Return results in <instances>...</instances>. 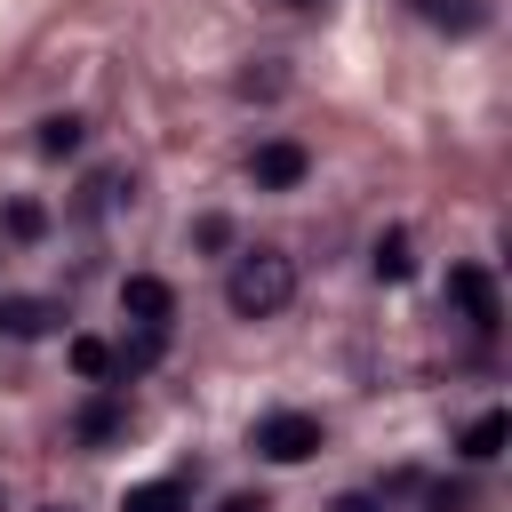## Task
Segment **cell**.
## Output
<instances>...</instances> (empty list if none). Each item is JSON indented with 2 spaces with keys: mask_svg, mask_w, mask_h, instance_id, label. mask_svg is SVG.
<instances>
[{
  "mask_svg": "<svg viewBox=\"0 0 512 512\" xmlns=\"http://www.w3.org/2000/svg\"><path fill=\"white\" fill-rule=\"evenodd\" d=\"M288 296H296V264H288L280 248H248V256H232V272H224V304H232L240 320H272Z\"/></svg>",
  "mask_w": 512,
  "mask_h": 512,
  "instance_id": "cell-1",
  "label": "cell"
},
{
  "mask_svg": "<svg viewBox=\"0 0 512 512\" xmlns=\"http://www.w3.org/2000/svg\"><path fill=\"white\" fill-rule=\"evenodd\" d=\"M248 448H256L264 464H304V456H320V416H304V408H272V416H256Z\"/></svg>",
  "mask_w": 512,
  "mask_h": 512,
  "instance_id": "cell-2",
  "label": "cell"
},
{
  "mask_svg": "<svg viewBox=\"0 0 512 512\" xmlns=\"http://www.w3.org/2000/svg\"><path fill=\"white\" fill-rule=\"evenodd\" d=\"M448 304H456L472 328H496V320H504V296H496V280H488L480 264H448Z\"/></svg>",
  "mask_w": 512,
  "mask_h": 512,
  "instance_id": "cell-3",
  "label": "cell"
},
{
  "mask_svg": "<svg viewBox=\"0 0 512 512\" xmlns=\"http://www.w3.org/2000/svg\"><path fill=\"white\" fill-rule=\"evenodd\" d=\"M120 312H128L136 328H168V312H176V288H168L160 272H128V280H120Z\"/></svg>",
  "mask_w": 512,
  "mask_h": 512,
  "instance_id": "cell-4",
  "label": "cell"
},
{
  "mask_svg": "<svg viewBox=\"0 0 512 512\" xmlns=\"http://www.w3.org/2000/svg\"><path fill=\"white\" fill-rule=\"evenodd\" d=\"M304 144H288V136H272V144H256V160H248V176L264 184V192H296L304 184Z\"/></svg>",
  "mask_w": 512,
  "mask_h": 512,
  "instance_id": "cell-5",
  "label": "cell"
},
{
  "mask_svg": "<svg viewBox=\"0 0 512 512\" xmlns=\"http://www.w3.org/2000/svg\"><path fill=\"white\" fill-rule=\"evenodd\" d=\"M56 320H64V304H56V296H0V336H16V344L48 336Z\"/></svg>",
  "mask_w": 512,
  "mask_h": 512,
  "instance_id": "cell-6",
  "label": "cell"
},
{
  "mask_svg": "<svg viewBox=\"0 0 512 512\" xmlns=\"http://www.w3.org/2000/svg\"><path fill=\"white\" fill-rule=\"evenodd\" d=\"M416 16L440 24V32H480L496 16V0H416Z\"/></svg>",
  "mask_w": 512,
  "mask_h": 512,
  "instance_id": "cell-7",
  "label": "cell"
},
{
  "mask_svg": "<svg viewBox=\"0 0 512 512\" xmlns=\"http://www.w3.org/2000/svg\"><path fill=\"white\" fill-rule=\"evenodd\" d=\"M72 432H80V448H104V440L128 432V408H120V400H88V408L72 416Z\"/></svg>",
  "mask_w": 512,
  "mask_h": 512,
  "instance_id": "cell-8",
  "label": "cell"
},
{
  "mask_svg": "<svg viewBox=\"0 0 512 512\" xmlns=\"http://www.w3.org/2000/svg\"><path fill=\"white\" fill-rule=\"evenodd\" d=\"M504 440H512V416H504V408H488V416H472V424H464V456H472V464L504 456Z\"/></svg>",
  "mask_w": 512,
  "mask_h": 512,
  "instance_id": "cell-9",
  "label": "cell"
},
{
  "mask_svg": "<svg viewBox=\"0 0 512 512\" xmlns=\"http://www.w3.org/2000/svg\"><path fill=\"white\" fill-rule=\"evenodd\" d=\"M192 504V488L184 480H144V488H128L120 496V512H184Z\"/></svg>",
  "mask_w": 512,
  "mask_h": 512,
  "instance_id": "cell-10",
  "label": "cell"
},
{
  "mask_svg": "<svg viewBox=\"0 0 512 512\" xmlns=\"http://www.w3.org/2000/svg\"><path fill=\"white\" fill-rule=\"evenodd\" d=\"M368 264H376V280H408V272H416V256H408V232H400V224H392V232H376Z\"/></svg>",
  "mask_w": 512,
  "mask_h": 512,
  "instance_id": "cell-11",
  "label": "cell"
},
{
  "mask_svg": "<svg viewBox=\"0 0 512 512\" xmlns=\"http://www.w3.org/2000/svg\"><path fill=\"white\" fill-rule=\"evenodd\" d=\"M64 360H72V376H88V384H104V376H112V344H104V336H72V344H64Z\"/></svg>",
  "mask_w": 512,
  "mask_h": 512,
  "instance_id": "cell-12",
  "label": "cell"
},
{
  "mask_svg": "<svg viewBox=\"0 0 512 512\" xmlns=\"http://www.w3.org/2000/svg\"><path fill=\"white\" fill-rule=\"evenodd\" d=\"M40 152H48V160L80 152V120H72V112H48V120H40Z\"/></svg>",
  "mask_w": 512,
  "mask_h": 512,
  "instance_id": "cell-13",
  "label": "cell"
},
{
  "mask_svg": "<svg viewBox=\"0 0 512 512\" xmlns=\"http://www.w3.org/2000/svg\"><path fill=\"white\" fill-rule=\"evenodd\" d=\"M0 232H8V240H40V232H48V208H40V200H8Z\"/></svg>",
  "mask_w": 512,
  "mask_h": 512,
  "instance_id": "cell-14",
  "label": "cell"
},
{
  "mask_svg": "<svg viewBox=\"0 0 512 512\" xmlns=\"http://www.w3.org/2000/svg\"><path fill=\"white\" fill-rule=\"evenodd\" d=\"M112 200H120V176H88V192H80V208H88V216H104Z\"/></svg>",
  "mask_w": 512,
  "mask_h": 512,
  "instance_id": "cell-15",
  "label": "cell"
},
{
  "mask_svg": "<svg viewBox=\"0 0 512 512\" xmlns=\"http://www.w3.org/2000/svg\"><path fill=\"white\" fill-rule=\"evenodd\" d=\"M192 240H200V248H224V240H232V224H224V216H200V224H192Z\"/></svg>",
  "mask_w": 512,
  "mask_h": 512,
  "instance_id": "cell-16",
  "label": "cell"
},
{
  "mask_svg": "<svg viewBox=\"0 0 512 512\" xmlns=\"http://www.w3.org/2000/svg\"><path fill=\"white\" fill-rule=\"evenodd\" d=\"M432 512H472V488H432Z\"/></svg>",
  "mask_w": 512,
  "mask_h": 512,
  "instance_id": "cell-17",
  "label": "cell"
},
{
  "mask_svg": "<svg viewBox=\"0 0 512 512\" xmlns=\"http://www.w3.org/2000/svg\"><path fill=\"white\" fill-rule=\"evenodd\" d=\"M328 512H384V496H360V488H352V496H336Z\"/></svg>",
  "mask_w": 512,
  "mask_h": 512,
  "instance_id": "cell-18",
  "label": "cell"
},
{
  "mask_svg": "<svg viewBox=\"0 0 512 512\" xmlns=\"http://www.w3.org/2000/svg\"><path fill=\"white\" fill-rule=\"evenodd\" d=\"M224 512H264V496H224Z\"/></svg>",
  "mask_w": 512,
  "mask_h": 512,
  "instance_id": "cell-19",
  "label": "cell"
},
{
  "mask_svg": "<svg viewBox=\"0 0 512 512\" xmlns=\"http://www.w3.org/2000/svg\"><path fill=\"white\" fill-rule=\"evenodd\" d=\"M48 512H64V504H48Z\"/></svg>",
  "mask_w": 512,
  "mask_h": 512,
  "instance_id": "cell-20",
  "label": "cell"
}]
</instances>
